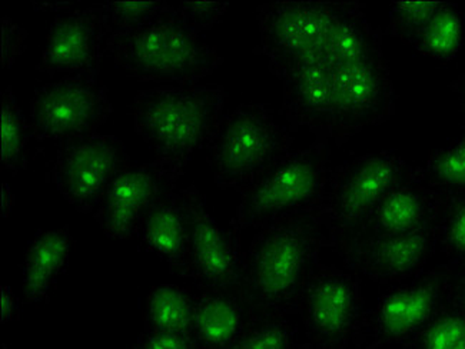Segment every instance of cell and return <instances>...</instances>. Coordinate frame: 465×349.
Wrapping results in <instances>:
<instances>
[{"label": "cell", "mask_w": 465, "mask_h": 349, "mask_svg": "<svg viewBox=\"0 0 465 349\" xmlns=\"http://www.w3.org/2000/svg\"><path fill=\"white\" fill-rule=\"evenodd\" d=\"M260 51L282 84L293 129L342 145L395 111L381 32L360 2H275L256 9Z\"/></svg>", "instance_id": "obj_1"}, {"label": "cell", "mask_w": 465, "mask_h": 349, "mask_svg": "<svg viewBox=\"0 0 465 349\" xmlns=\"http://www.w3.org/2000/svg\"><path fill=\"white\" fill-rule=\"evenodd\" d=\"M324 248L330 244L318 209L290 214L258 229L243 252L233 289L246 316L297 314L303 285Z\"/></svg>", "instance_id": "obj_2"}, {"label": "cell", "mask_w": 465, "mask_h": 349, "mask_svg": "<svg viewBox=\"0 0 465 349\" xmlns=\"http://www.w3.org/2000/svg\"><path fill=\"white\" fill-rule=\"evenodd\" d=\"M226 92L220 85H166L141 92L132 104L134 128L156 161L185 172L193 155L213 138L223 116Z\"/></svg>", "instance_id": "obj_3"}, {"label": "cell", "mask_w": 465, "mask_h": 349, "mask_svg": "<svg viewBox=\"0 0 465 349\" xmlns=\"http://www.w3.org/2000/svg\"><path fill=\"white\" fill-rule=\"evenodd\" d=\"M115 64L141 81L195 85L223 59L201 34L189 29L176 7L151 21L112 32L106 42Z\"/></svg>", "instance_id": "obj_4"}, {"label": "cell", "mask_w": 465, "mask_h": 349, "mask_svg": "<svg viewBox=\"0 0 465 349\" xmlns=\"http://www.w3.org/2000/svg\"><path fill=\"white\" fill-rule=\"evenodd\" d=\"M331 171L327 144L317 141L288 152L241 191L231 229H260L290 214L320 208Z\"/></svg>", "instance_id": "obj_5"}, {"label": "cell", "mask_w": 465, "mask_h": 349, "mask_svg": "<svg viewBox=\"0 0 465 349\" xmlns=\"http://www.w3.org/2000/svg\"><path fill=\"white\" fill-rule=\"evenodd\" d=\"M414 172L388 151L362 155L332 169L318 208L330 248L338 254L354 242L388 192L414 179Z\"/></svg>", "instance_id": "obj_6"}, {"label": "cell", "mask_w": 465, "mask_h": 349, "mask_svg": "<svg viewBox=\"0 0 465 349\" xmlns=\"http://www.w3.org/2000/svg\"><path fill=\"white\" fill-rule=\"evenodd\" d=\"M292 135L267 105L242 104L223 115L208 142L216 185L242 191L268 166L290 152Z\"/></svg>", "instance_id": "obj_7"}, {"label": "cell", "mask_w": 465, "mask_h": 349, "mask_svg": "<svg viewBox=\"0 0 465 349\" xmlns=\"http://www.w3.org/2000/svg\"><path fill=\"white\" fill-rule=\"evenodd\" d=\"M297 314L305 331L300 349L355 346L365 315L357 274L318 262L303 285Z\"/></svg>", "instance_id": "obj_8"}, {"label": "cell", "mask_w": 465, "mask_h": 349, "mask_svg": "<svg viewBox=\"0 0 465 349\" xmlns=\"http://www.w3.org/2000/svg\"><path fill=\"white\" fill-rule=\"evenodd\" d=\"M451 273L452 266L445 262L384 294L374 308L365 311L355 349L408 343L447 303Z\"/></svg>", "instance_id": "obj_9"}, {"label": "cell", "mask_w": 465, "mask_h": 349, "mask_svg": "<svg viewBox=\"0 0 465 349\" xmlns=\"http://www.w3.org/2000/svg\"><path fill=\"white\" fill-rule=\"evenodd\" d=\"M111 114L108 91L98 77H64L35 91L32 134L39 142H54L62 148L96 134Z\"/></svg>", "instance_id": "obj_10"}, {"label": "cell", "mask_w": 465, "mask_h": 349, "mask_svg": "<svg viewBox=\"0 0 465 349\" xmlns=\"http://www.w3.org/2000/svg\"><path fill=\"white\" fill-rule=\"evenodd\" d=\"M129 168L125 146L112 135L94 134L59 149L49 181L78 211L98 209L121 172Z\"/></svg>", "instance_id": "obj_11"}, {"label": "cell", "mask_w": 465, "mask_h": 349, "mask_svg": "<svg viewBox=\"0 0 465 349\" xmlns=\"http://www.w3.org/2000/svg\"><path fill=\"white\" fill-rule=\"evenodd\" d=\"M183 174L159 161L129 166L112 182L94 212V219L109 238H134L152 205L163 194L176 189Z\"/></svg>", "instance_id": "obj_12"}, {"label": "cell", "mask_w": 465, "mask_h": 349, "mask_svg": "<svg viewBox=\"0 0 465 349\" xmlns=\"http://www.w3.org/2000/svg\"><path fill=\"white\" fill-rule=\"evenodd\" d=\"M188 275L203 289L233 291L240 279L243 252L238 232L223 229L210 215L203 194L191 185Z\"/></svg>", "instance_id": "obj_13"}, {"label": "cell", "mask_w": 465, "mask_h": 349, "mask_svg": "<svg viewBox=\"0 0 465 349\" xmlns=\"http://www.w3.org/2000/svg\"><path fill=\"white\" fill-rule=\"evenodd\" d=\"M109 31L99 5L54 19L37 69L49 75L98 77Z\"/></svg>", "instance_id": "obj_14"}, {"label": "cell", "mask_w": 465, "mask_h": 349, "mask_svg": "<svg viewBox=\"0 0 465 349\" xmlns=\"http://www.w3.org/2000/svg\"><path fill=\"white\" fill-rule=\"evenodd\" d=\"M437 241L432 226L405 235L358 239L338 252L348 269L378 284H402L425 271Z\"/></svg>", "instance_id": "obj_15"}, {"label": "cell", "mask_w": 465, "mask_h": 349, "mask_svg": "<svg viewBox=\"0 0 465 349\" xmlns=\"http://www.w3.org/2000/svg\"><path fill=\"white\" fill-rule=\"evenodd\" d=\"M189 216L186 188L173 189L152 205L138 234L146 249L163 259L171 273L183 278L188 275Z\"/></svg>", "instance_id": "obj_16"}, {"label": "cell", "mask_w": 465, "mask_h": 349, "mask_svg": "<svg viewBox=\"0 0 465 349\" xmlns=\"http://www.w3.org/2000/svg\"><path fill=\"white\" fill-rule=\"evenodd\" d=\"M434 211L435 195L431 191L415 179L404 182L388 192L378 204L355 241L421 231L431 226Z\"/></svg>", "instance_id": "obj_17"}, {"label": "cell", "mask_w": 465, "mask_h": 349, "mask_svg": "<svg viewBox=\"0 0 465 349\" xmlns=\"http://www.w3.org/2000/svg\"><path fill=\"white\" fill-rule=\"evenodd\" d=\"M246 313L240 298L226 289H203L193 298L189 335L196 349H226L240 335Z\"/></svg>", "instance_id": "obj_18"}, {"label": "cell", "mask_w": 465, "mask_h": 349, "mask_svg": "<svg viewBox=\"0 0 465 349\" xmlns=\"http://www.w3.org/2000/svg\"><path fill=\"white\" fill-rule=\"evenodd\" d=\"M71 246L68 228L37 232L22 262L24 298L27 304L44 303L51 296L64 273Z\"/></svg>", "instance_id": "obj_19"}, {"label": "cell", "mask_w": 465, "mask_h": 349, "mask_svg": "<svg viewBox=\"0 0 465 349\" xmlns=\"http://www.w3.org/2000/svg\"><path fill=\"white\" fill-rule=\"evenodd\" d=\"M414 179L435 195L465 196V119L460 138L432 151L425 164L415 168Z\"/></svg>", "instance_id": "obj_20"}, {"label": "cell", "mask_w": 465, "mask_h": 349, "mask_svg": "<svg viewBox=\"0 0 465 349\" xmlns=\"http://www.w3.org/2000/svg\"><path fill=\"white\" fill-rule=\"evenodd\" d=\"M465 44V15L457 5L441 2L412 46L435 61L450 62Z\"/></svg>", "instance_id": "obj_21"}, {"label": "cell", "mask_w": 465, "mask_h": 349, "mask_svg": "<svg viewBox=\"0 0 465 349\" xmlns=\"http://www.w3.org/2000/svg\"><path fill=\"white\" fill-rule=\"evenodd\" d=\"M193 298L185 288L173 284L155 286L146 299L145 331L189 334Z\"/></svg>", "instance_id": "obj_22"}, {"label": "cell", "mask_w": 465, "mask_h": 349, "mask_svg": "<svg viewBox=\"0 0 465 349\" xmlns=\"http://www.w3.org/2000/svg\"><path fill=\"white\" fill-rule=\"evenodd\" d=\"M431 226L450 265L465 269V196L435 195Z\"/></svg>", "instance_id": "obj_23"}, {"label": "cell", "mask_w": 465, "mask_h": 349, "mask_svg": "<svg viewBox=\"0 0 465 349\" xmlns=\"http://www.w3.org/2000/svg\"><path fill=\"white\" fill-rule=\"evenodd\" d=\"M2 164L12 174L24 171L29 164L31 122L25 119L14 92L7 87L2 96Z\"/></svg>", "instance_id": "obj_24"}, {"label": "cell", "mask_w": 465, "mask_h": 349, "mask_svg": "<svg viewBox=\"0 0 465 349\" xmlns=\"http://www.w3.org/2000/svg\"><path fill=\"white\" fill-rule=\"evenodd\" d=\"M297 328L281 316H248L226 349H298Z\"/></svg>", "instance_id": "obj_25"}, {"label": "cell", "mask_w": 465, "mask_h": 349, "mask_svg": "<svg viewBox=\"0 0 465 349\" xmlns=\"http://www.w3.org/2000/svg\"><path fill=\"white\" fill-rule=\"evenodd\" d=\"M404 349H465V318L447 301Z\"/></svg>", "instance_id": "obj_26"}, {"label": "cell", "mask_w": 465, "mask_h": 349, "mask_svg": "<svg viewBox=\"0 0 465 349\" xmlns=\"http://www.w3.org/2000/svg\"><path fill=\"white\" fill-rule=\"evenodd\" d=\"M441 2H394L388 14V35L412 45Z\"/></svg>", "instance_id": "obj_27"}, {"label": "cell", "mask_w": 465, "mask_h": 349, "mask_svg": "<svg viewBox=\"0 0 465 349\" xmlns=\"http://www.w3.org/2000/svg\"><path fill=\"white\" fill-rule=\"evenodd\" d=\"M102 12L105 15L109 31L115 32L126 27L136 26L143 22L168 11L171 5L166 2H108L101 4ZM109 34V35H111Z\"/></svg>", "instance_id": "obj_28"}, {"label": "cell", "mask_w": 465, "mask_h": 349, "mask_svg": "<svg viewBox=\"0 0 465 349\" xmlns=\"http://www.w3.org/2000/svg\"><path fill=\"white\" fill-rule=\"evenodd\" d=\"M228 9V4H211V2H181L176 7L183 24L201 34L208 31L223 19Z\"/></svg>", "instance_id": "obj_29"}, {"label": "cell", "mask_w": 465, "mask_h": 349, "mask_svg": "<svg viewBox=\"0 0 465 349\" xmlns=\"http://www.w3.org/2000/svg\"><path fill=\"white\" fill-rule=\"evenodd\" d=\"M131 349H196V346L189 334L145 331Z\"/></svg>", "instance_id": "obj_30"}, {"label": "cell", "mask_w": 465, "mask_h": 349, "mask_svg": "<svg viewBox=\"0 0 465 349\" xmlns=\"http://www.w3.org/2000/svg\"><path fill=\"white\" fill-rule=\"evenodd\" d=\"M2 29H4V54H2V62L4 67H11L12 64L16 61V57L22 54L26 41L27 34L17 26L16 24L5 17L2 21Z\"/></svg>", "instance_id": "obj_31"}, {"label": "cell", "mask_w": 465, "mask_h": 349, "mask_svg": "<svg viewBox=\"0 0 465 349\" xmlns=\"http://www.w3.org/2000/svg\"><path fill=\"white\" fill-rule=\"evenodd\" d=\"M447 301L465 318V269H457L452 266Z\"/></svg>", "instance_id": "obj_32"}, {"label": "cell", "mask_w": 465, "mask_h": 349, "mask_svg": "<svg viewBox=\"0 0 465 349\" xmlns=\"http://www.w3.org/2000/svg\"><path fill=\"white\" fill-rule=\"evenodd\" d=\"M19 303L9 286L2 288V324L19 318Z\"/></svg>", "instance_id": "obj_33"}, {"label": "cell", "mask_w": 465, "mask_h": 349, "mask_svg": "<svg viewBox=\"0 0 465 349\" xmlns=\"http://www.w3.org/2000/svg\"><path fill=\"white\" fill-rule=\"evenodd\" d=\"M450 89L454 92L455 96L459 99L460 106L465 114V74L455 77L454 81L450 84Z\"/></svg>", "instance_id": "obj_34"}]
</instances>
